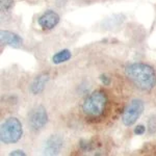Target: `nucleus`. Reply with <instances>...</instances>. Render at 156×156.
<instances>
[{"mask_svg":"<svg viewBox=\"0 0 156 156\" xmlns=\"http://www.w3.org/2000/svg\"><path fill=\"white\" fill-rule=\"evenodd\" d=\"M49 80V75L48 74H40L34 78V80L32 81L31 85H30V92L34 95H39L40 93H42L45 89V85Z\"/></svg>","mask_w":156,"mask_h":156,"instance_id":"nucleus-9","label":"nucleus"},{"mask_svg":"<svg viewBox=\"0 0 156 156\" xmlns=\"http://www.w3.org/2000/svg\"><path fill=\"white\" fill-rule=\"evenodd\" d=\"M48 123V114L44 106H37L29 115V125L34 131L43 129Z\"/></svg>","mask_w":156,"mask_h":156,"instance_id":"nucleus-5","label":"nucleus"},{"mask_svg":"<svg viewBox=\"0 0 156 156\" xmlns=\"http://www.w3.org/2000/svg\"><path fill=\"white\" fill-rule=\"evenodd\" d=\"M59 16L57 12L53 11H47L37 19V23L43 29H52L58 24Z\"/></svg>","mask_w":156,"mask_h":156,"instance_id":"nucleus-7","label":"nucleus"},{"mask_svg":"<svg viewBox=\"0 0 156 156\" xmlns=\"http://www.w3.org/2000/svg\"><path fill=\"white\" fill-rule=\"evenodd\" d=\"M100 80H101V82L104 85L110 84V79H109V77L106 76V75H101V76H100Z\"/></svg>","mask_w":156,"mask_h":156,"instance_id":"nucleus-14","label":"nucleus"},{"mask_svg":"<svg viewBox=\"0 0 156 156\" xmlns=\"http://www.w3.org/2000/svg\"><path fill=\"white\" fill-rule=\"evenodd\" d=\"M64 146V140L57 134L51 135L45 142L44 145V154L46 155H57L62 151Z\"/></svg>","mask_w":156,"mask_h":156,"instance_id":"nucleus-6","label":"nucleus"},{"mask_svg":"<svg viewBox=\"0 0 156 156\" xmlns=\"http://www.w3.org/2000/svg\"><path fill=\"white\" fill-rule=\"evenodd\" d=\"M12 4H14V0H1V11L7 12L12 9Z\"/></svg>","mask_w":156,"mask_h":156,"instance_id":"nucleus-11","label":"nucleus"},{"mask_svg":"<svg viewBox=\"0 0 156 156\" xmlns=\"http://www.w3.org/2000/svg\"><path fill=\"white\" fill-rule=\"evenodd\" d=\"M144 112V102L140 99H133L129 105L125 108L122 115L123 124L125 126H132L135 124V122L138 120L140 115Z\"/></svg>","mask_w":156,"mask_h":156,"instance_id":"nucleus-4","label":"nucleus"},{"mask_svg":"<svg viewBox=\"0 0 156 156\" xmlns=\"http://www.w3.org/2000/svg\"><path fill=\"white\" fill-rule=\"evenodd\" d=\"M0 40H1L2 44L9 45L14 48H19L23 44V40L19 34L9 31V30H2L0 32Z\"/></svg>","mask_w":156,"mask_h":156,"instance_id":"nucleus-8","label":"nucleus"},{"mask_svg":"<svg viewBox=\"0 0 156 156\" xmlns=\"http://www.w3.org/2000/svg\"><path fill=\"white\" fill-rule=\"evenodd\" d=\"M9 155L11 156H25L26 154H25V152L22 150H15V151H12V152L9 153Z\"/></svg>","mask_w":156,"mask_h":156,"instance_id":"nucleus-15","label":"nucleus"},{"mask_svg":"<svg viewBox=\"0 0 156 156\" xmlns=\"http://www.w3.org/2000/svg\"><path fill=\"white\" fill-rule=\"evenodd\" d=\"M23 134L21 122L17 118H9L0 128V140L3 144H15Z\"/></svg>","mask_w":156,"mask_h":156,"instance_id":"nucleus-3","label":"nucleus"},{"mask_svg":"<svg viewBox=\"0 0 156 156\" xmlns=\"http://www.w3.org/2000/svg\"><path fill=\"white\" fill-rule=\"evenodd\" d=\"M126 76L143 90H151L156 85V73L152 67L143 62H134L125 69Z\"/></svg>","mask_w":156,"mask_h":156,"instance_id":"nucleus-1","label":"nucleus"},{"mask_svg":"<svg viewBox=\"0 0 156 156\" xmlns=\"http://www.w3.org/2000/svg\"><path fill=\"white\" fill-rule=\"evenodd\" d=\"M149 131L150 133H154L156 131V119L152 118L149 121Z\"/></svg>","mask_w":156,"mask_h":156,"instance_id":"nucleus-13","label":"nucleus"},{"mask_svg":"<svg viewBox=\"0 0 156 156\" xmlns=\"http://www.w3.org/2000/svg\"><path fill=\"white\" fill-rule=\"evenodd\" d=\"M107 105V96L104 92L96 90L85 99L82 105V110L89 117H100L104 114Z\"/></svg>","mask_w":156,"mask_h":156,"instance_id":"nucleus-2","label":"nucleus"},{"mask_svg":"<svg viewBox=\"0 0 156 156\" xmlns=\"http://www.w3.org/2000/svg\"><path fill=\"white\" fill-rule=\"evenodd\" d=\"M71 57H72V54L70 50H68V49L60 50L59 52H57L56 54H54L53 56H52V62L55 65H59V64H62V62H68Z\"/></svg>","mask_w":156,"mask_h":156,"instance_id":"nucleus-10","label":"nucleus"},{"mask_svg":"<svg viewBox=\"0 0 156 156\" xmlns=\"http://www.w3.org/2000/svg\"><path fill=\"white\" fill-rule=\"evenodd\" d=\"M145 132H146V128L144 125H137V126L134 128V133L136 135H143Z\"/></svg>","mask_w":156,"mask_h":156,"instance_id":"nucleus-12","label":"nucleus"}]
</instances>
